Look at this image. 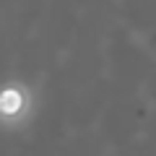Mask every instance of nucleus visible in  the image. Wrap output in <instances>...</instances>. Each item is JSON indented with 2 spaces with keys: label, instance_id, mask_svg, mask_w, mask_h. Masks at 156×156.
Returning <instances> with one entry per match:
<instances>
[{
  "label": "nucleus",
  "instance_id": "nucleus-1",
  "mask_svg": "<svg viewBox=\"0 0 156 156\" xmlns=\"http://www.w3.org/2000/svg\"><path fill=\"white\" fill-rule=\"evenodd\" d=\"M34 112V94L21 81H8L0 86V125L18 128Z\"/></svg>",
  "mask_w": 156,
  "mask_h": 156
}]
</instances>
